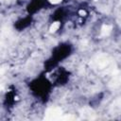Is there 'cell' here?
Wrapping results in <instances>:
<instances>
[{
    "label": "cell",
    "mask_w": 121,
    "mask_h": 121,
    "mask_svg": "<svg viewBox=\"0 0 121 121\" xmlns=\"http://www.w3.org/2000/svg\"><path fill=\"white\" fill-rule=\"evenodd\" d=\"M111 29H112V27L110 26H104L103 27H102V30H101V33H102V35H108L109 33H110V31H111Z\"/></svg>",
    "instance_id": "1"
},
{
    "label": "cell",
    "mask_w": 121,
    "mask_h": 121,
    "mask_svg": "<svg viewBox=\"0 0 121 121\" xmlns=\"http://www.w3.org/2000/svg\"><path fill=\"white\" fill-rule=\"evenodd\" d=\"M59 27H60V23H58V22H55V23H53L52 25H51V26H50V32H55L56 30H58L59 29Z\"/></svg>",
    "instance_id": "2"
},
{
    "label": "cell",
    "mask_w": 121,
    "mask_h": 121,
    "mask_svg": "<svg viewBox=\"0 0 121 121\" xmlns=\"http://www.w3.org/2000/svg\"><path fill=\"white\" fill-rule=\"evenodd\" d=\"M79 13H80V14H83V15H84V14H85V11H83V10H80V11H79Z\"/></svg>",
    "instance_id": "3"
}]
</instances>
